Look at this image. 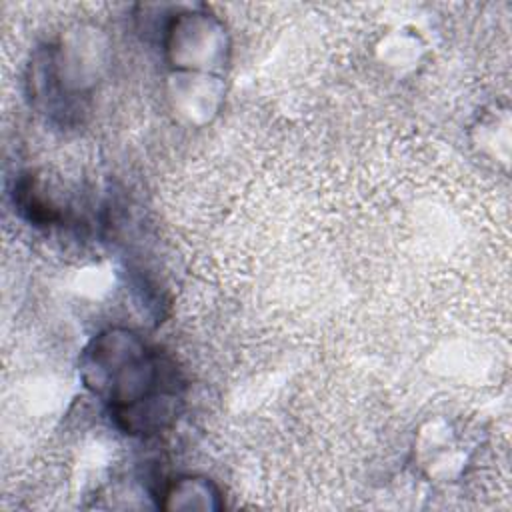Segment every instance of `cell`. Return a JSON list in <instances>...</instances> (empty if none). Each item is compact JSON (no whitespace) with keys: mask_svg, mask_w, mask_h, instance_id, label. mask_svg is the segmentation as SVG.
<instances>
[{"mask_svg":"<svg viewBox=\"0 0 512 512\" xmlns=\"http://www.w3.org/2000/svg\"><path fill=\"white\" fill-rule=\"evenodd\" d=\"M78 374L126 434H158L182 412L184 382L176 364L128 328L96 334L80 352Z\"/></svg>","mask_w":512,"mask_h":512,"instance_id":"1","label":"cell"},{"mask_svg":"<svg viewBox=\"0 0 512 512\" xmlns=\"http://www.w3.org/2000/svg\"><path fill=\"white\" fill-rule=\"evenodd\" d=\"M164 502H160L166 510H220L222 498L220 490L208 480L200 476H182L174 480L164 490Z\"/></svg>","mask_w":512,"mask_h":512,"instance_id":"2","label":"cell"},{"mask_svg":"<svg viewBox=\"0 0 512 512\" xmlns=\"http://www.w3.org/2000/svg\"><path fill=\"white\" fill-rule=\"evenodd\" d=\"M14 206L20 216L34 226H50L62 218L58 208L52 204V200L32 174H22L16 180Z\"/></svg>","mask_w":512,"mask_h":512,"instance_id":"3","label":"cell"}]
</instances>
